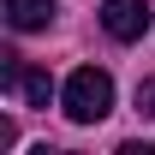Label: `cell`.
<instances>
[{
	"label": "cell",
	"instance_id": "1",
	"mask_svg": "<svg viewBox=\"0 0 155 155\" xmlns=\"http://www.w3.org/2000/svg\"><path fill=\"white\" fill-rule=\"evenodd\" d=\"M60 101H66V119H72V125H96V119L114 114V78L101 72V66H78V72L66 78Z\"/></svg>",
	"mask_w": 155,
	"mask_h": 155
},
{
	"label": "cell",
	"instance_id": "2",
	"mask_svg": "<svg viewBox=\"0 0 155 155\" xmlns=\"http://www.w3.org/2000/svg\"><path fill=\"white\" fill-rule=\"evenodd\" d=\"M143 24H149V6L143 0H101V30L114 42H137Z\"/></svg>",
	"mask_w": 155,
	"mask_h": 155
},
{
	"label": "cell",
	"instance_id": "3",
	"mask_svg": "<svg viewBox=\"0 0 155 155\" xmlns=\"http://www.w3.org/2000/svg\"><path fill=\"white\" fill-rule=\"evenodd\" d=\"M0 12H6L12 30H48L60 6H54V0H0Z\"/></svg>",
	"mask_w": 155,
	"mask_h": 155
},
{
	"label": "cell",
	"instance_id": "4",
	"mask_svg": "<svg viewBox=\"0 0 155 155\" xmlns=\"http://www.w3.org/2000/svg\"><path fill=\"white\" fill-rule=\"evenodd\" d=\"M18 96L30 101V107H48V96H54V84H48V72H24V78H18Z\"/></svg>",
	"mask_w": 155,
	"mask_h": 155
},
{
	"label": "cell",
	"instance_id": "5",
	"mask_svg": "<svg viewBox=\"0 0 155 155\" xmlns=\"http://www.w3.org/2000/svg\"><path fill=\"white\" fill-rule=\"evenodd\" d=\"M137 107H143V119H155V78L137 84Z\"/></svg>",
	"mask_w": 155,
	"mask_h": 155
}]
</instances>
